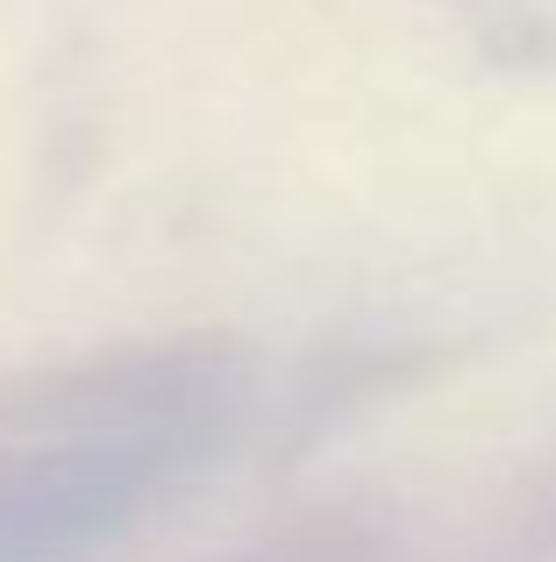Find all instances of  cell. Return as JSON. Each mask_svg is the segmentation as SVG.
<instances>
[{
  "label": "cell",
  "mask_w": 556,
  "mask_h": 562,
  "mask_svg": "<svg viewBox=\"0 0 556 562\" xmlns=\"http://www.w3.org/2000/svg\"><path fill=\"white\" fill-rule=\"evenodd\" d=\"M265 371L243 349H151L0 398V562H100L257 435Z\"/></svg>",
  "instance_id": "cell-1"
}]
</instances>
